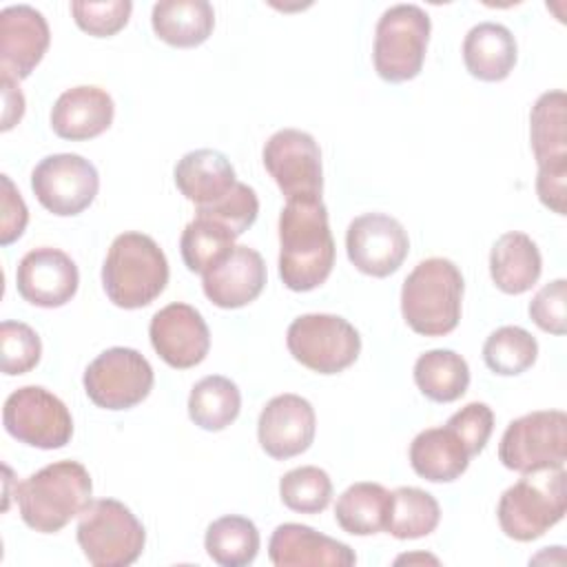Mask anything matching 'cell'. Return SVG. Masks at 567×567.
I'll list each match as a JSON object with an SVG mask.
<instances>
[{
  "label": "cell",
  "mask_w": 567,
  "mask_h": 567,
  "mask_svg": "<svg viewBox=\"0 0 567 567\" xmlns=\"http://www.w3.org/2000/svg\"><path fill=\"white\" fill-rule=\"evenodd\" d=\"M261 159L288 199H321L323 168L317 140L299 128H281L268 137Z\"/></svg>",
  "instance_id": "obj_13"
},
{
  "label": "cell",
  "mask_w": 567,
  "mask_h": 567,
  "mask_svg": "<svg viewBox=\"0 0 567 567\" xmlns=\"http://www.w3.org/2000/svg\"><path fill=\"white\" fill-rule=\"evenodd\" d=\"M567 414L563 410H536L514 419L501 436L498 461L518 474L565 467Z\"/></svg>",
  "instance_id": "obj_10"
},
{
  "label": "cell",
  "mask_w": 567,
  "mask_h": 567,
  "mask_svg": "<svg viewBox=\"0 0 567 567\" xmlns=\"http://www.w3.org/2000/svg\"><path fill=\"white\" fill-rule=\"evenodd\" d=\"M567 509V472L547 467L523 474L498 501L496 516L505 536L529 543L563 520Z\"/></svg>",
  "instance_id": "obj_5"
},
{
  "label": "cell",
  "mask_w": 567,
  "mask_h": 567,
  "mask_svg": "<svg viewBox=\"0 0 567 567\" xmlns=\"http://www.w3.org/2000/svg\"><path fill=\"white\" fill-rule=\"evenodd\" d=\"M565 301H567V281L565 279H554V281L545 284L529 301L532 321L549 334H558V337L565 334V330H567Z\"/></svg>",
  "instance_id": "obj_39"
},
{
  "label": "cell",
  "mask_w": 567,
  "mask_h": 567,
  "mask_svg": "<svg viewBox=\"0 0 567 567\" xmlns=\"http://www.w3.org/2000/svg\"><path fill=\"white\" fill-rule=\"evenodd\" d=\"M42 354L38 332L22 321L0 323V368L4 374L16 377L33 370Z\"/></svg>",
  "instance_id": "obj_37"
},
{
  "label": "cell",
  "mask_w": 567,
  "mask_h": 567,
  "mask_svg": "<svg viewBox=\"0 0 567 567\" xmlns=\"http://www.w3.org/2000/svg\"><path fill=\"white\" fill-rule=\"evenodd\" d=\"M148 337L157 357L177 370L199 365L210 350V332L202 312L182 301L153 315Z\"/></svg>",
  "instance_id": "obj_16"
},
{
  "label": "cell",
  "mask_w": 567,
  "mask_h": 567,
  "mask_svg": "<svg viewBox=\"0 0 567 567\" xmlns=\"http://www.w3.org/2000/svg\"><path fill=\"white\" fill-rule=\"evenodd\" d=\"M441 520L436 498L421 487H396L392 492L385 532L399 540H414L432 534Z\"/></svg>",
  "instance_id": "obj_32"
},
{
  "label": "cell",
  "mask_w": 567,
  "mask_h": 567,
  "mask_svg": "<svg viewBox=\"0 0 567 567\" xmlns=\"http://www.w3.org/2000/svg\"><path fill=\"white\" fill-rule=\"evenodd\" d=\"M463 275L445 257H430L414 266L401 288V315L423 337L450 334L461 319Z\"/></svg>",
  "instance_id": "obj_4"
},
{
  "label": "cell",
  "mask_w": 567,
  "mask_h": 567,
  "mask_svg": "<svg viewBox=\"0 0 567 567\" xmlns=\"http://www.w3.org/2000/svg\"><path fill=\"white\" fill-rule=\"evenodd\" d=\"M346 250L359 272L388 277L405 261L410 239L399 219L385 213H363L346 230Z\"/></svg>",
  "instance_id": "obj_15"
},
{
  "label": "cell",
  "mask_w": 567,
  "mask_h": 567,
  "mask_svg": "<svg viewBox=\"0 0 567 567\" xmlns=\"http://www.w3.org/2000/svg\"><path fill=\"white\" fill-rule=\"evenodd\" d=\"M334 266V239L321 199H288L279 215V277L286 288H319Z\"/></svg>",
  "instance_id": "obj_1"
},
{
  "label": "cell",
  "mask_w": 567,
  "mask_h": 567,
  "mask_svg": "<svg viewBox=\"0 0 567 567\" xmlns=\"http://www.w3.org/2000/svg\"><path fill=\"white\" fill-rule=\"evenodd\" d=\"M257 215H259L257 193L244 182H237L221 199L208 206H199L195 210V217L213 219L226 230H230L235 237L244 235L255 224Z\"/></svg>",
  "instance_id": "obj_36"
},
{
  "label": "cell",
  "mask_w": 567,
  "mask_h": 567,
  "mask_svg": "<svg viewBox=\"0 0 567 567\" xmlns=\"http://www.w3.org/2000/svg\"><path fill=\"white\" fill-rule=\"evenodd\" d=\"M204 547L217 565L244 567L259 554V529L250 518L228 514L208 525Z\"/></svg>",
  "instance_id": "obj_31"
},
{
  "label": "cell",
  "mask_w": 567,
  "mask_h": 567,
  "mask_svg": "<svg viewBox=\"0 0 567 567\" xmlns=\"http://www.w3.org/2000/svg\"><path fill=\"white\" fill-rule=\"evenodd\" d=\"M18 82L2 80V95H4V111H2V131H9L16 122H20L24 113V97L20 89L16 86Z\"/></svg>",
  "instance_id": "obj_42"
},
{
  "label": "cell",
  "mask_w": 567,
  "mask_h": 567,
  "mask_svg": "<svg viewBox=\"0 0 567 567\" xmlns=\"http://www.w3.org/2000/svg\"><path fill=\"white\" fill-rule=\"evenodd\" d=\"M235 235L213 219L195 217L186 224L179 237V250L186 268L197 275H206L235 248Z\"/></svg>",
  "instance_id": "obj_33"
},
{
  "label": "cell",
  "mask_w": 567,
  "mask_h": 567,
  "mask_svg": "<svg viewBox=\"0 0 567 567\" xmlns=\"http://www.w3.org/2000/svg\"><path fill=\"white\" fill-rule=\"evenodd\" d=\"M2 182V226H0V244H13L27 228L29 210L20 193L16 190L9 175H0Z\"/></svg>",
  "instance_id": "obj_41"
},
{
  "label": "cell",
  "mask_w": 567,
  "mask_h": 567,
  "mask_svg": "<svg viewBox=\"0 0 567 567\" xmlns=\"http://www.w3.org/2000/svg\"><path fill=\"white\" fill-rule=\"evenodd\" d=\"M463 62L470 75L476 80H505L516 64L514 33L498 22L474 24L463 40Z\"/></svg>",
  "instance_id": "obj_26"
},
{
  "label": "cell",
  "mask_w": 567,
  "mask_h": 567,
  "mask_svg": "<svg viewBox=\"0 0 567 567\" xmlns=\"http://www.w3.org/2000/svg\"><path fill=\"white\" fill-rule=\"evenodd\" d=\"M175 186L197 208L221 199L235 184L230 159L215 148H197L186 153L173 171Z\"/></svg>",
  "instance_id": "obj_23"
},
{
  "label": "cell",
  "mask_w": 567,
  "mask_h": 567,
  "mask_svg": "<svg viewBox=\"0 0 567 567\" xmlns=\"http://www.w3.org/2000/svg\"><path fill=\"white\" fill-rule=\"evenodd\" d=\"M78 545L93 567L133 565L144 549L146 532L137 516L115 498H97L80 514Z\"/></svg>",
  "instance_id": "obj_7"
},
{
  "label": "cell",
  "mask_w": 567,
  "mask_h": 567,
  "mask_svg": "<svg viewBox=\"0 0 567 567\" xmlns=\"http://www.w3.org/2000/svg\"><path fill=\"white\" fill-rule=\"evenodd\" d=\"M392 492L379 483L361 481L350 485L334 505L337 525L352 536H372L385 532Z\"/></svg>",
  "instance_id": "obj_28"
},
{
  "label": "cell",
  "mask_w": 567,
  "mask_h": 567,
  "mask_svg": "<svg viewBox=\"0 0 567 567\" xmlns=\"http://www.w3.org/2000/svg\"><path fill=\"white\" fill-rule=\"evenodd\" d=\"M241 410V392L235 381L221 374H208L199 379L188 396L190 421L206 430L219 432L228 427Z\"/></svg>",
  "instance_id": "obj_30"
},
{
  "label": "cell",
  "mask_w": 567,
  "mask_h": 567,
  "mask_svg": "<svg viewBox=\"0 0 567 567\" xmlns=\"http://www.w3.org/2000/svg\"><path fill=\"white\" fill-rule=\"evenodd\" d=\"M543 257L536 241L518 230L501 235L489 252V275L505 295L527 292L540 277Z\"/></svg>",
  "instance_id": "obj_25"
},
{
  "label": "cell",
  "mask_w": 567,
  "mask_h": 567,
  "mask_svg": "<svg viewBox=\"0 0 567 567\" xmlns=\"http://www.w3.org/2000/svg\"><path fill=\"white\" fill-rule=\"evenodd\" d=\"M82 381L86 396L97 408L128 410L151 394L155 374L142 352L115 346L86 365Z\"/></svg>",
  "instance_id": "obj_11"
},
{
  "label": "cell",
  "mask_w": 567,
  "mask_h": 567,
  "mask_svg": "<svg viewBox=\"0 0 567 567\" xmlns=\"http://www.w3.org/2000/svg\"><path fill=\"white\" fill-rule=\"evenodd\" d=\"M166 284L168 261L153 237L128 230L113 239L102 266V286L117 308L148 306L164 292Z\"/></svg>",
  "instance_id": "obj_3"
},
{
  "label": "cell",
  "mask_w": 567,
  "mask_h": 567,
  "mask_svg": "<svg viewBox=\"0 0 567 567\" xmlns=\"http://www.w3.org/2000/svg\"><path fill=\"white\" fill-rule=\"evenodd\" d=\"M317 430L315 408L299 394L272 396L257 421V439L261 450L277 458H292L312 445Z\"/></svg>",
  "instance_id": "obj_19"
},
{
  "label": "cell",
  "mask_w": 567,
  "mask_h": 567,
  "mask_svg": "<svg viewBox=\"0 0 567 567\" xmlns=\"http://www.w3.org/2000/svg\"><path fill=\"white\" fill-rule=\"evenodd\" d=\"M115 115L113 97L93 84L66 89L51 109V128L58 137L82 142L102 135Z\"/></svg>",
  "instance_id": "obj_22"
},
{
  "label": "cell",
  "mask_w": 567,
  "mask_h": 567,
  "mask_svg": "<svg viewBox=\"0 0 567 567\" xmlns=\"http://www.w3.org/2000/svg\"><path fill=\"white\" fill-rule=\"evenodd\" d=\"M432 22L416 4H394L385 9L374 29L372 62L385 82H408L423 69Z\"/></svg>",
  "instance_id": "obj_8"
},
{
  "label": "cell",
  "mask_w": 567,
  "mask_h": 567,
  "mask_svg": "<svg viewBox=\"0 0 567 567\" xmlns=\"http://www.w3.org/2000/svg\"><path fill=\"white\" fill-rule=\"evenodd\" d=\"M16 286L20 297L31 306L60 308L75 297L80 272L64 250L40 246L20 259Z\"/></svg>",
  "instance_id": "obj_17"
},
{
  "label": "cell",
  "mask_w": 567,
  "mask_h": 567,
  "mask_svg": "<svg viewBox=\"0 0 567 567\" xmlns=\"http://www.w3.org/2000/svg\"><path fill=\"white\" fill-rule=\"evenodd\" d=\"M281 503L299 514H319L330 505L332 481L317 465H301L286 472L279 481Z\"/></svg>",
  "instance_id": "obj_35"
},
{
  "label": "cell",
  "mask_w": 567,
  "mask_h": 567,
  "mask_svg": "<svg viewBox=\"0 0 567 567\" xmlns=\"http://www.w3.org/2000/svg\"><path fill=\"white\" fill-rule=\"evenodd\" d=\"M133 11L131 0H106V2H84L73 0L71 13L75 24L95 38H111L126 27Z\"/></svg>",
  "instance_id": "obj_38"
},
{
  "label": "cell",
  "mask_w": 567,
  "mask_h": 567,
  "mask_svg": "<svg viewBox=\"0 0 567 567\" xmlns=\"http://www.w3.org/2000/svg\"><path fill=\"white\" fill-rule=\"evenodd\" d=\"M38 202L58 217H73L89 208L100 188L97 168L78 153L42 157L31 173Z\"/></svg>",
  "instance_id": "obj_14"
},
{
  "label": "cell",
  "mask_w": 567,
  "mask_h": 567,
  "mask_svg": "<svg viewBox=\"0 0 567 567\" xmlns=\"http://www.w3.org/2000/svg\"><path fill=\"white\" fill-rule=\"evenodd\" d=\"M93 483L78 461L44 465L16 487V501L27 527L55 534L91 505Z\"/></svg>",
  "instance_id": "obj_2"
},
{
  "label": "cell",
  "mask_w": 567,
  "mask_h": 567,
  "mask_svg": "<svg viewBox=\"0 0 567 567\" xmlns=\"http://www.w3.org/2000/svg\"><path fill=\"white\" fill-rule=\"evenodd\" d=\"M286 346L292 359L303 368L319 374H337L357 361L361 337L357 328L339 315L310 312L288 326Z\"/></svg>",
  "instance_id": "obj_9"
},
{
  "label": "cell",
  "mask_w": 567,
  "mask_h": 567,
  "mask_svg": "<svg viewBox=\"0 0 567 567\" xmlns=\"http://www.w3.org/2000/svg\"><path fill=\"white\" fill-rule=\"evenodd\" d=\"M151 24L166 44L190 49L213 33L215 11L208 0H162L153 4Z\"/></svg>",
  "instance_id": "obj_27"
},
{
  "label": "cell",
  "mask_w": 567,
  "mask_h": 567,
  "mask_svg": "<svg viewBox=\"0 0 567 567\" xmlns=\"http://www.w3.org/2000/svg\"><path fill=\"white\" fill-rule=\"evenodd\" d=\"M51 42L47 18L29 4H11L0 11V73L20 82L40 64Z\"/></svg>",
  "instance_id": "obj_18"
},
{
  "label": "cell",
  "mask_w": 567,
  "mask_h": 567,
  "mask_svg": "<svg viewBox=\"0 0 567 567\" xmlns=\"http://www.w3.org/2000/svg\"><path fill=\"white\" fill-rule=\"evenodd\" d=\"M414 383L430 401L452 403L470 385L467 361L454 350H427L414 363Z\"/></svg>",
  "instance_id": "obj_29"
},
{
  "label": "cell",
  "mask_w": 567,
  "mask_h": 567,
  "mask_svg": "<svg viewBox=\"0 0 567 567\" xmlns=\"http://www.w3.org/2000/svg\"><path fill=\"white\" fill-rule=\"evenodd\" d=\"M266 264L255 248L235 246L217 266L202 275L204 295L217 308H241L255 301L266 286Z\"/></svg>",
  "instance_id": "obj_21"
},
{
  "label": "cell",
  "mask_w": 567,
  "mask_h": 567,
  "mask_svg": "<svg viewBox=\"0 0 567 567\" xmlns=\"http://www.w3.org/2000/svg\"><path fill=\"white\" fill-rule=\"evenodd\" d=\"M4 430L20 443L58 450L73 436L69 408L42 385H24L11 392L2 408Z\"/></svg>",
  "instance_id": "obj_12"
},
{
  "label": "cell",
  "mask_w": 567,
  "mask_h": 567,
  "mask_svg": "<svg viewBox=\"0 0 567 567\" xmlns=\"http://www.w3.org/2000/svg\"><path fill=\"white\" fill-rule=\"evenodd\" d=\"M412 560H430V563H436V558H432V556H401V558H396V563H412Z\"/></svg>",
  "instance_id": "obj_43"
},
{
  "label": "cell",
  "mask_w": 567,
  "mask_h": 567,
  "mask_svg": "<svg viewBox=\"0 0 567 567\" xmlns=\"http://www.w3.org/2000/svg\"><path fill=\"white\" fill-rule=\"evenodd\" d=\"M268 556L277 567H352L357 563L350 545L301 523L277 525L268 543Z\"/></svg>",
  "instance_id": "obj_20"
},
{
  "label": "cell",
  "mask_w": 567,
  "mask_h": 567,
  "mask_svg": "<svg viewBox=\"0 0 567 567\" xmlns=\"http://www.w3.org/2000/svg\"><path fill=\"white\" fill-rule=\"evenodd\" d=\"M567 95L563 89L543 93L529 113V140L538 164L536 193L556 215L567 210Z\"/></svg>",
  "instance_id": "obj_6"
},
{
  "label": "cell",
  "mask_w": 567,
  "mask_h": 567,
  "mask_svg": "<svg viewBox=\"0 0 567 567\" xmlns=\"http://www.w3.org/2000/svg\"><path fill=\"white\" fill-rule=\"evenodd\" d=\"M538 341L520 326L496 328L483 343L485 365L501 377H516L534 365Z\"/></svg>",
  "instance_id": "obj_34"
},
{
  "label": "cell",
  "mask_w": 567,
  "mask_h": 567,
  "mask_svg": "<svg viewBox=\"0 0 567 567\" xmlns=\"http://www.w3.org/2000/svg\"><path fill=\"white\" fill-rule=\"evenodd\" d=\"M445 425H450L461 436V441L467 445L470 454L476 456L478 452H483L485 443L492 436L494 412L487 403L472 401L465 408H461L458 412H454Z\"/></svg>",
  "instance_id": "obj_40"
},
{
  "label": "cell",
  "mask_w": 567,
  "mask_h": 567,
  "mask_svg": "<svg viewBox=\"0 0 567 567\" xmlns=\"http://www.w3.org/2000/svg\"><path fill=\"white\" fill-rule=\"evenodd\" d=\"M470 450L450 427H427L410 443L412 470L430 483H452L470 465Z\"/></svg>",
  "instance_id": "obj_24"
}]
</instances>
